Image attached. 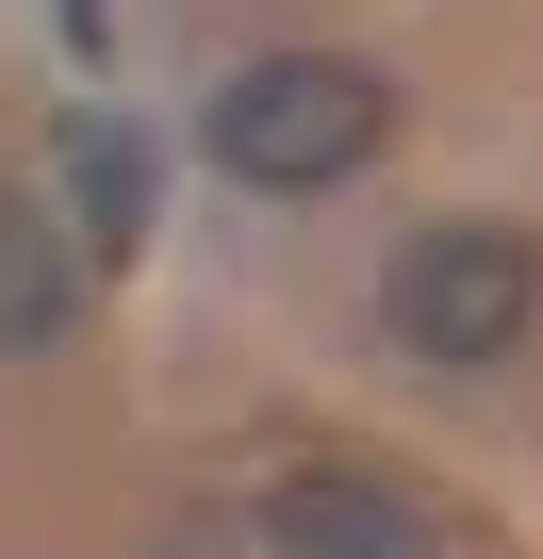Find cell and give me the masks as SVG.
Here are the masks:
<instances>
[{"instance_id":"obj_2","label":"cell","mask_w":543,"mask_h":559,"mask_svg":"<svg viewBox=\"0 0 543 559\" xmlns=\"http://www.w3.org/2000/svg\"><path fill=\"white\" fill-rule=\"evenodd\" d=\"M379 313H396V346H412V362H510V346H527V313H543V263H527V230L445 214V230H412V247H396Z\"/></svg>"},{"instance_id":"obj_5","label":"cell","mask_w":543,"mask_h":559,"mask_svg":"<svg viewBox=\"0 0 543 559\" xmlns=\"http://www.w3.org/2000/svg\"><path fill=\"white\" fill-rule=\"evenodd\" d=\"M67 198H83V247H149V148L116 116H67Z\"/></svg>"},{"instance_id":"obj_3","label":"cell","mask_w":543,"mask_h":559,"mask_svg":"<svg viewBox=\"0 0 543 559\" xmlns=\"http://www.w3.org/2000/svg\"><path fill=\"white\" fill-rule=\"evenodd\" d=\"M263 543H281V559H428L412 493L396 477H346V461H297L281 493H263Z\"/></svg>"},{"instance_id":"obj_4","label":"cell","mask_w":543,"mask_h":559,"mask_svg":"<svg viewBox=\"0 0 543 559\" xmlns=\"http://www.w3.org/2000/svg\"><path fill=\"white\" fill-rule=\"evenodd\" d=\"M67 313H83V247H67V214H50L34 181H0V346H67Z\"/></svg>"},{"instance_id":"obj_1","label":"cell","mask_w":543,"mask_h":559,"mask_svg":"<svg viewBox=\"0 0 543 559\" xmlns=\"http://www.w3.org/2000/svg\"><path fill=\"white\" fill-rule=\"evenodd\" d=\"M379 132H396V83H379L363 50H263V67H231V83H214V165H231L247 198L363 181V165H379Z\"/></svg>"}]
</instances>
